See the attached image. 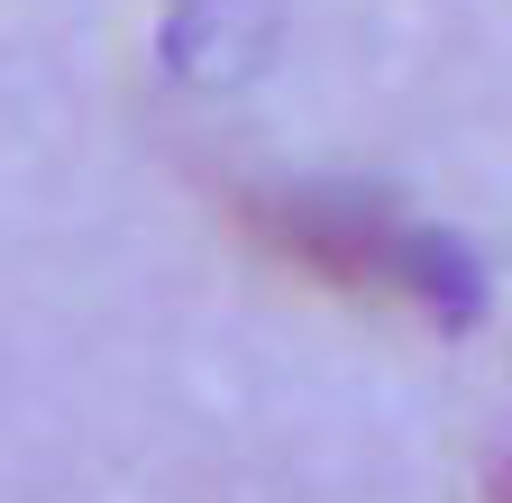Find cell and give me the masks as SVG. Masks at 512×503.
I'll use <instances>...</instances> for the list:
<instances>
[{
    "instance_id": "obj_1",
    "label": "cell",
    "mask_w": 512,
    "mask_h": 503,
    "mask_svg": "<svg viewBox=\"0 0 512 503\" xmlns=\"http://www.w3.org/2000/svg\"><path fill=\"white\" fill-rule=\"evenodd\" d=\"M238 220L266 257L302 266L311 284L412 302L448 330H467L485 311V275L467 247L412 211H394L366 183H256V193H238Z\"/></svg>"
},
{
    "instance_id": "obj_2",
    "label": "cell",
    "mask_w": 512,
    "mask_h": 503,
    "mask_svg": "<svg viewBox=\"0 0 512 503\" xmlns=\"http://www.w3.org/2000/svg\"><path fill=\"white\" fill-rule=\"evenodd\" d=\"M494 503H512V476H503V494H494Z\"/></svg>"
}]
</instances>
